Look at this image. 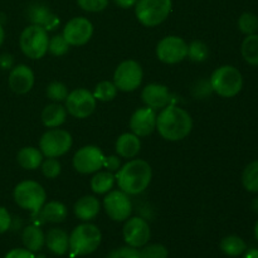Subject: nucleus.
I'll return each instance as SVG.
<instances>
[{
    "label": "nucleus",
    "mask_w": 258,
    "mask_h": 258,
    "mask_svg": "<svg viewBox=\"0 0 258 258\" xmlns=\"http://www.w3.org/2000/svg\"><path fill=\"white\" fill-rule=\"evenodd\" d=\"M193 128L191 116L178 106L168 105L156 116V130L168 141H180Z\"/></svg>",
    "instance_id": "f257e3e1"
},
{
    "label": "nucleus",
    "mask_w": 258,
    "mask_h": 258,
    "mask_svg": "<svg viewBox=\"0 0 258 258\" xmlns=\"http://www.w3.org/2000/svg\"><path fill=\"white\" fill-rule=\"evenodd\" d=\"M115 178L121 190L128 196H136L149 186L153 178V170L145 160L134 159L118 169Z\"/></svg>",
    "instance_id": "f03ea898"
},
{
    "label": "nucleus",
    "mask_w": 258,
    "mask_h": 258,
    "mask_svg": "<svg viewBox=\"0 0 258 258\" xmlns=\"http://www.w3.org/2000/svg\"><path fill=\"white\" fill-rule=\"evenodd\" d=\"M102 233L97 226L82 223L76 227L70 236V251L73 256L93 253L100 247Z\"/></svg>",
    "instance_id": "7ed1b4c3"
},
{
    "label": "nucleus",
    "mask_w": 258,
    "mask_h": 258,
    "mask_svg": "<svg viewBox=\"0 0 258 258\" xmlns=\"http://www.w3.org/2000/svg\"><path fill=\"white\" fill-rule=\"evenodd\" d=\"M212 90L218 96L224 98H232L241 92L243 87V77L239 70L233 66H222L217 68L211 77Z\"/></svg>",
    "instance_id": "20e7f679"
},
{
    "label": "nucleus",
    "mask_w": 258,
    "mask_h": 258,
    "mask_svg": "<svg viewBox=\"0 0 258 258\" xmlns=\"http://www.w3.org/2000/svg\"><path fill=\"white\" fill-rule=\"evenodd\" d=\"M171 0H138L135 14L139 22L145 27H156L165 22L171 13Z\"/></svg>",
    "instance_id": "39448f33"
},
{
    "label": "nucleus",
    "mask_w": 258,
    "mask_h": 258,
    "mask_svg": "<svg viewBox=\"0 0 258 258\" xmlns=\"http://www.w3.org/2000/svg\"><path fill=\"white\" fill-rule=\"evenodd\" d=\"M13 197L20 208L33 213H39L47 199L44 188L34 180H24L18 184Z\"/></svg>",
    "instance_id": "423d86ee"
},
{
    "label": "nucleus",
    "mask_w": 258,
    "mask_h": 258,
    "mask_svg": "<svg viewBox=\"0 0 258 258\" xmlns=\"http://www.w3.org/2000/svg\"><path fill=\"white\" fill-rule=\"evenodd\" d=\"M48 34L44 28L32 24L20 34L19 45L22 52L30 59H40L48 52Z\"/></svg>",
    "instance_id": "0eeeda50"
},
{
    "label": "nucleus",
    "mask_w": 258,
    "mask_h": 258,
    "mask_svg": "<svg viewBox=\"0 0 258 258\" xmlns=\"http://www.w3.org/2000/svg\"><path fill=\"white\" fill-rule=\"evenodd\" d=\"M73 139L68 131L62 128H52L43 134L39 141V149L47 158H59L72 148Z\"/></svg>",
    "instance_id": "6e6552de"
},
{
    "label": "nucleus",
    "mask_w": 258,
    "mask_h": 258,
    "mask_svg": "<svg viewBox=\"0 0 258 258\" xmlns=\"http://www.w3.org/2000/svg\"><path fill=\"white\" fill-rule=\"evenodd\" d=\"M144 72L136 60L127 59L117 66L113 73V83L117 90L123 92H133L143 82Z\"/></svg>",
    "instance_id": "1a4fd4ad"
},
{
    "label": "nucleus",
    "mask_w": 258,
    "mask_h": 258,
    "mask_svg": "<svg viewBox=\"0 0 258 258\" xmlns=\"http://www.w3.org/2000/svg\"><path fill=\"white\" fill-rule=\"evenodd\" d=\"M96 108V98L93 93L86 88H77L68 93L66 98V110L76 118H86Z\"/></svg>",
    "instance_id": "9d476101"
},
{
    "label": "nucleus",
    "mask_w": 258,
    "mask_h": 258,
    "mask_svg": "<svg viewBox=\"0 0 258 258\" xmlns=\"http://www.w3.org/2000/svg\"><path fill=\"white\" fill-rule=\"evenodd\" d=\"M188 55V44L176 35L163 38L156 45V57L166 64L181 62Z\"/></svg>",
    "instance_id": "9b49d317"
},
{
    "label": "nucleus",
    "mask_w": 258,
    "mask_h": 258,
    "mask_svg": "<svg viewBox=\"0 0 258 258\" xmlns=\"http://www.w3.org/2000/svg\"><path fill=\"white\" fill-rule=\"evenodd\" d=\"M105 155L100 148L93 145L83 146L73 156V168L81 174H92L103 168Z\"/></svg>",
    "instance_id": "f8f14e48"
},
{
    "label": "nucleus",
    "mask_w": 258,
    "mask_h": 258,
    "mask_svg": "<svg viewBox=\"0 0 258 258\" xmlns=\"http://www.w3.org/2000/svg\"><path fill=\"white\" fill-rule=\"evenodd\" d=\"M103 207L107 216L115 222L126 221L133 213V203L128 198V194L122 190L108 191L103 199Z\"/></svg>",
    "instance_id": "ddd939ff"
},
{
    "label": "nucleus",
    "mask_w": 258,
    "mask_h": 258,
    "mask_svg": "<svg viewBox=\"0 0 258 258\" xmlns=\"http://www.w3.org/2000/svg\"><path fill=\"white\" fill-rule=\"evenodd\" d=\"M122 234L127 246L134 247V248H140V247L148 244L151 236V231L149 223L145 219L140 218V217H133V218L126 219Z\"/></svg>",
    "instance_id": "4468645a"
},
{
    "label": "nucleus",
    "mask_w": 258,
    "mask_h": 258,
    "mask_svg": "<svg viewBox=\"0 0 258 258\" xmlns=\"http://www.w3.org/2000/svg\"><path fill=\"white\" fill-rule=\"evenodd\" d=\"M93 25L87 18L77 17L66 24L62 35L70 45H83L92 38Z\"/></svg>",
    "instance_id": "2eb2a0df"
},
{
    "label": "nucleus",
    "mask_w": 258,
    "mask_h": 258,
    "mask_svg": "<svg viewBox=\"0 0 258 258\" xmlns=\"http://www.w3.org/2000/svg\"><path fill=\"white\" fill-rule=\"evenodd\" d=\"M156 113L155 110L150 107L138 108L130 118V128L133 134L139 138H145L154 133L156 128Z\"/></svg>",
    "instance_id": "dca6fc26"
},
{
    "label": "nucleus",
    "mask_w": 258,
    "mask_h": 258,
    "mask_svg": "<svg viewBox=\"0 0 258 258\" xmlns=\"http://www.w3.org/2000/svg\"><path fill=\"white\" fill-rule=\"evenodd\" d=\"M8 83L13 92L25 95L34 86V73L28 66L18 64L10 70Z\"/></svg>",
    "instance_id": "f3484780"
},
{
    "label": "nucleus",
    "mask_w": 258,
    "mask_h": 258,
    "mask_svg": "<svg viewBox=\"0 0 258 258\" xmlns=\"http://www.w3.org/2000/svg\"><path fill=\"white\" fill-rule=\"evenodd\" d=\"M141 98L148 107L153 110H159V108L163 110L170 102V93L166 86L150 83L143 90Z\"/></svg>",
    "instance_id": "a211bd4d"
},
{
    "label": "nucleus",
    "mask_w": 258,
    "mask_h": 258,
    "mask_svg": "<svg viewBox=\"0 0 258 258\" xmlns=\"http://www.w3.org/2000/svg\"><path fill=\"white\" fill-rule=\"evenodd\" d=\"M28 17H29L32 24L39 25V27L44 28L45 30H54L59 25V19H58L57 15L50 12L47 5L40 4V3L33 4L29 8Z\"/></svg>",
    "instance_id": "6ab92c4d"
},
{
    "label": "nucleus",
    "mask_w": 258,
    "mask_h": 258,
    "mask_svg": "<svg viewBox=\"0 0 258 258\" xmlns=\"http://www.w3.org/2000/svg\"><path fill=\"white\" fill-rule=\"evenodd\" d=\"M45 246L52 253L63 256L70 249V237L60 228H50L45 234Z\"/></svg>",
    "instance_id": "aec40b11"
},
{
    "label": "nucleus",
    "mask_w": 258,
    "mask_h": 258,
    "mask_svg": "<svg viewBox=\"0 0 258 258\" xmlns=\"http://www.w3.org/2000/svg\"><path fill=\"white\" fill-rule=\"evenodd\" d=\"M76 217L83 222H90L100 213V202L93 196H85L78 199L75 204Z\"/></svg>",
    "instance_id": "412c9836"
},
{
    "label": "nucleus",
    "mask_w": 258,
    "mask_h": 258,
    "mask_svg": "<svg viewBox=\"0 0 258 258\" xmlns=\"http://www.w3.org/2000/svg\"><path fill=\"white\" fill-rule=\"evenodd\" d=\"M116 153L118 156L126 159H133L140 153L141 149V141L139 136H136L133 133H126L118 136L117 141H116Z\"/></svg>",
    "instance_id": "4be33fe9"
},
{
    "label": "nucleus",
    "mask_w": 258,
    "mask_h": 258,
    "mask_svg": "<svg viewBox=\"0 0 258 258\" xmlns=\"http://www.w3.org/2000/svg\"><path fill=\"white\" fill-rule=\"evenodd\" d=\"M66 118H67V110L58 102L45 106L42 112V122L45 127H59L64 123Z\"/></svg>",
    "instance_id": "5701e85b"
},
{
    "label": "nucleus",
    "mask_w": 258,
    "mask_h": 258,
    "mask_svg": "<svg viewBox=\"0 0 258 258\" xmlns=\"http://www.w3.org/2000/svg\"><path fill=\"white\" fill-rule=\"evenodd\" d=\"M18 164L25 170H35L43 163V154L39 149L33 146H25L20 149L17 155Z\"/></svg>",
    "instance_id": "b1692460"
},
{
    "label": "nucleus",
    "mask_w": 258,
    "mask_h": 258,
    "mask_svg": "<svg viewBox=\"0 0 258 258\" xmlns=\"http://www.w3.org/2000/svg\"><path fill=\"white\" fill-rule=\"evenodd\" d=\"M67 208L60 202H48L44 203L42 209L39 211L40 218L44 222H50V223H62L67 218Z\"/></svg>",
    "instance_id": "393cba45"
},
{
    "label": "nucleus",
    "mask_w": 258,
    "mask_h": 258,
    "mask_svg": "<svg viewBox=\"0 0 258 258\" xmlns=\"http://www.w3.org/2000/svg\"><path fill=\"white\" fill-rule=\"evenodd\" d=\"M22 241L25 248L30 252H38L45 244V234L37 226H28L22 234Z\"/></svg>",
    "instance_id": "a878e982"
},
{
    "label": "nucleus",
    "mask_w": 258,
    "mask_h": 258,
    "mask_svg": "<svg viewBox=\"0 0 258 258\" xmlns=\"http://www.w3.org/2000/svg\"><path fill=\"white\" fill-rule=\"evenodd\" d=\"M219 247H221L222 252L229 257L241 256V254H243L247 249L246 242H244L241 237L234 236V234L224 237L221 241Z\"/></svg>",
    "instance_id": "bb28decb"
},
{
    "label": "nucleus",
    "mask_w": 258,
    "mask_h": 258,
    "mask_svg": "<svg viewBox=\"0 0 258 258\" xmlns=\"http://www.w3.org/2000/svg\"><path fill=\"white\" fill-rule=\"evenodd\" d=\"M115 175L110 171H98L92 179H91V189L96 194H106L111 191L115 184Z\"/></svg>",
    "instance_id": "cd10ccee"
},
{
    "label": "nucleus",
    "mask_w": 258,
    "mask_h": 258,
    "mask_svg": "<svg viewBox=\"0 0 258 258\" xmlns=\"http://www.w3.org/2000/svg\"><path fill=\"white\" fill-rule=\"evenodd\" d=\"M241 53L243 59L248 64L258 66V34L246 35L241 45Z\"/></svg>",
    "instance_id": "c85d7f7f"
},
{
    "label": "nucleus",
    "mask_w": 258,
    "mask_h": 258,
    "mask_svg": "<svg viewBox=\"0 0 258 258\" xmlns=\"http://www.w3.org/2000/svg\"><path fill=\"white\" fill-rule=\"evenodd\" d=\"M242 185L249 193H258V160L252 161L244 168Z\"/></svg>",
    "instance_id": "c756f323"
},
{
    "label": "nucleus",
    "mask_w": 258,
    "mask_h": 258,
    "mask_svg": "<svg viewBox=\"0 0 258 258\" xmlns=\"http://www.w3.org/2000/svg\"><path fill=\"white\" fill-rule=\"evenodd\" d=\"M116 95H117V87L110 81H102L98 83L93 92L96 101H102V102H110L116 97Z\"/></svg>",
    "instance_id": "7c9ffc66"
},
{
    "label": "nucleus",
    "mask_w": 258,
    "mask_h": 258,
    "mask_svg": "<svg viewBox=\"0 0 258 258\" xmlns=\"http://www.w3.org/2000/svg\"><path fill=\"white\" fill-rule=\"evenodd\" d=\"M193 62H204L209 57V48L202 40H193L188 45V55Z\"/></svg>",
    "instance_id": "2f4dec72"
},
{
    "label": "nucleus",
    "mask_w": 258,
    "mask_h": 258,
    "mask_svg": "<svg viewBox=\"0 0 258 258\" xmlns=\"http://www.w3.org/2000/svg\"><path fill=\"white\" fill-rule=\"evenodd\" d=\"M238 28L243 34L251 35L258 32V18L253 13H243L238 19Z\"/></svg>",
    "instance_id": "473e14b6"
},
{
    "label": "nucleus",
    "mask_w": 258,
    "mask_h": 258,
    "mask_svg": "<svg viewBox=\"0 0 258 258\" xmlns=\"http://www.w3.org/2000/svg\"><path fill=\"white\" fill-rule=\"evenodd\" d=\"M68 49H70V44L62 34L54 35L48 42V50L50 54L55 55V57H62L68 52Z\"/></svg>",
    "instance_id": "72a5a7b5"
},
{
    "label": "nucleus",
    "mask_w": 258,
    "mask_h": 258,
    "mask_svg": "<svg viewBox=\"0 0 258 258\" xmlns=\"http://www.w3.org/2000/svg\"><path fill=\"white\" fill-rule=\"evenodd\" d=\"M47 96L53 102H62L66 101L68 96V88L62 82H52L47 86Z\"/></svg>",
    "instance_id": "f704fd0d"
},
{
    "label": "nucleus",
    "mask_w": 258,
    "mask_h": 258,
    "mask_svg": "<svg viewBox=\"0 0 258 258\" xmlns=\"http://www.w3.org/2000/svg\"><path fill=\"white\" fill-rule=\"evenodd\" d=\"M169 251L164 244H145L140 251V258H168Z\"/></svg>",
    "instance_id": "c9c22d12"
},
{
    "label": "nucleus",
    "mask_w": 258,
    "mask_h": 258,
    "mask_svg": "<svg viewBox=\"0 0 258 258\" xmlns=\"http://www.w3.org/2000/svg\"><path fill=\"white\" fill-rule=\"evenodd\" d=\"M40 166H42L43 175L48 179L57 178L60 174V170H62L60 163L55 158H48L47 160L43 161Z\"/></svg>",
    "instance_id": "e433bc0d"
},
{
    "label": "nucleus",
    "mask_w": 258,
    "mask_h": 258,
    "mask_svg": "<svg viewBox=\"0 0 258 258\" xmlns=\"http://www.w3.org/2000/svg\"><path fill=\"white\" fill-rule=\"evenodd\" d=\"M77 3L85 12L88 13L102 12L108 5V0H77Z\"/></svg>",
    "instance_id": "4c0bfd02"
},
{
    "label": "nucleus",
    "mask_w": 258,
    "mask_h": 258,
    "mask_svg": "<svg viewBox=\"0 0 258 258\" xmlns=\"http://www.w3.org/2000/svg\"><path fill=\"white\" fill-rule=\"evenodd\" d=\"M107 258H140V252L130 246L120 247L117 249H113Z\"/></svg>",
    "instance_id": "58836bf2"
},
{
    "label": "nucleus",
    "mask_w": 258,
    "mask_h": 258,
    "mask_svg": "<svg viewBox=\"0 0 258 258\" xmlns=\"http://www.w3.org/2000/svg\"><path fill=\"white\" fill-rule=\"evenodd\" d=\"M103 168H105L107 171H110V173H115V171H117L118 169L121 168V160L118 159V156L116 155L105 156Z\"/></svg>",
    "instance_id": "ea45409f"
},
{
    "label": "nucleus",
    "mask_w": 258,
    "mask_h": 258,
    "mask_svg": "<svg viewBox=\"0 0 258 258\" xmlns=\"http://www.w3.org/2000/svg\"><path fill=\"white\" fill-rule=\"evenodd\" d=\"M10 226H12V217L9 212L4 207H0V234L5 233L10 228Z\"/></svg>",
    "instance_id": "a19ab883"
},
{
    "label": "nucleus",
    "mask_w": 258,
    "mask_h": 258,
    "mask_svg": "<svg viewBox=\"0 0 258 258\" xmlns=\"http://www.w3.org/2000/svg\"><path fill=\"white\" fill-rule=\"evenodd\" d=\"M4 258H35V256L27 248H15L8 252Z\"/></svg>",
    "instance_id": "79ce46f5"
},
{
    "label": "nucleus",
    "mask_w": 258,
    "mask_h": 258,
    "mask_svg": "<svg viewBox=\"0 0 258 258\" xmlns=\"http://www.w3.org/2000/svg\"><path fill=\"white\" fill-rule=\"evenodd\" d=\"M14 64V58L9 53H3L0 55V68L2 70H12Z\"/></svg>",
    "instance_id": "37998d69"
},
{
    "label": "nucleus",
    "mask_w": 258,
    "mask_h": 258,
    "mask_svg": "<svg viewBox=\"0 0 258 258\" xmlns=\"http://www.w3.org/2000/svg\"><path fill=\"white\" fill-rule=\"evenodd\" d=\"M113 2L117 7L122 8V9H128V8L135 7L138 0H113Z\"/></svg>",
    "instance_id": "c03bdc74"
},
{
    "label": "nucleus",
    "mask_w": 258,
    "mask_h": 258,
    "mask_svg": "<svg viewBox=\"0 0 258 258\" xmlns=\"http://www.w3.org/2000/svg\"><path fill=\"white\" fill-rule=\"evenodd\" d=\"M243 258H258V248H251L246 251Z\"/></svg>",
    "instance_id": "a18cd8bd"
},
{
    "label": "nucleus",
    "mask_w": 258,
    "mask_h": 258,
    "mask_svg": "<svg viewBox=\"0 0 258 258\" xmlns=\"http://www.w3.org/2000/svg\"><path fill=\"white\" fill-rule=\"evenodd\" d=\"M4 38H5L4 28H3V27H2V24H0V47H2L3 43H4Z\"/></svg>",
    "instance_id": "49530a36"
},
{
    "label": "nucleus",
    "mask_w": 258,
    "mask_h": 258,
    "mask_svg": "<svg viewBox=\"0 0 258 258\" xmlns=\"http://www.w3.org/2000/svg\"><path fill=\"white\" fill-rule=\"evenodd\" d=\"M252 208H253L254 212H257L258 213V198H256L253 201V203H252Z\"/></svg>",
    "instance_id": "de8ad7c7"
},
{
    "label": "nucleus",
    "mask_w": 258,
    "mask_h": 258,
    "mask_svg": "<svg viewBox=\"0 0 258 258\" xmlns=\"http://www.w3.org/2000/svg\"><path fill=\"white\" fill-rule=\"evenodd\" d=\"M254 237H256V239L258 241V221L256 222V226H254Z\"/></svg>",
    "instance_id": "09e8293b"
}]
</instances>
